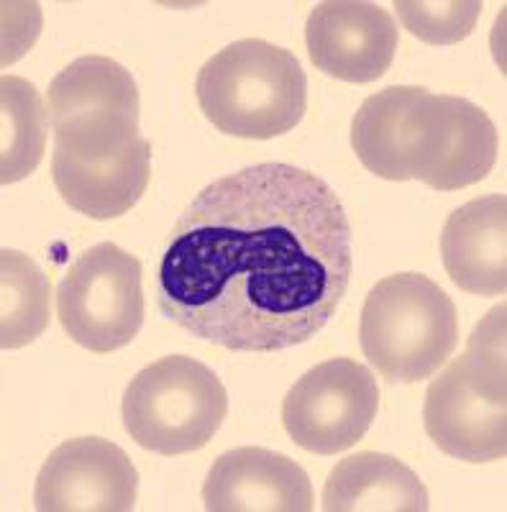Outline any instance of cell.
I'll return each instance as SVG.
<instances>
[{
  "label": "cell",
  "mask_w": 507,
  "mask_h": 512,
  "mask_svg": "<svg viewBox=\"0 0 507 512\" xmlns=\"http://www.w3.org/2000/svg\"><path fill=\"white\" fill-rule=\"evenodd\" d=\"M354 269V233L308 169L254 164L198 192L169 233L157 303L169 323L244 354L300 346L326 328Z\"/></svg>",
  "instance_id": "6da1fadb"
},
{
  "label": "cell",
  "mask_w": 507,
  "mask_h": 512,
  "mask_svg": "<svg viewBox=\"0 0 507 512\" xmlns=\"http://www.w3.org/2000/svg\"><path fill=\"white\" fill-rule=\"evenodd\" d=\"M52 128V177L72 210L111 221L139 203L152 177V146L139 116L93 108L59 118Z\"/></svg>",
  "instance_id": "7a4b0ae2"
},
{
  "label": "cell",
  "mask_w": 507,
  "mask_h": 512,
  "mask_svg": "<svg viewBox=\"0 0 507 512\" xmlns=\"http://www.w3.org/2000/svg\"><path fill=\"white\" fill-rule=\"evenodd\" d=\"M505 303L492 308L469 336L467 351L433 379L423 425L446 456L469 464L507 454Z\"/></svg>",
  "instance_id": "3957f363"
},
{
  "label": "cell",
  "mask_w": 507,
  "mask_h": 512,
  "mask_svg": "<svg viewBox=\"0 0 507 512\" xmlns=\"http://www.w3.org/2000/svg\"><path fill=\"white\" fill-rule=\"evenodd\" d=\"M195 95L221 134L267 141L303 121L308 77L287 49L264 39H239L200 67Z\"/></svg>",
  "instance_id": "277c9868"
},
{
  "label": "cell",
  "mask_w": 507,
  "mask_h": 512,
  "mask_svg": "<svg viewBox=\"0 0 507 512\" xmlns=\"http://www.w3.org/2000/svg\"><path fill=\"white\" fill-rule=\"evenodd\" d=\"M359 341L382 379L423 382L451 359L459 344L454 300L426 274L385 277L364 300Z\"/></svg>",
  "instance_id": "5b68a950"
},
{
  "label": "cell",
  "mask_w": 507,
  "mask_h": 512,
  "mask_svg": "<svg viewBox=\"0 0 507 512\" xmlns=\"http://www.w3.org/2000/svg\"><path fill=\"white\" fill-rule=\"evenodd\" d=\"M123 425L131 441L159 456L208 446L228 415L218 374L190 356H164L141 369L123 392Z\"/></svg>",
  "instance_id": "8992f818"
},
{
  "label": "cell",
  "mask_w": 507,
  "mask_h": 512,
  "mask_svg": "<svg viewBox=\"0 0 507 512\" xmlns=\"http://www.w3.org/2000/svg\"><path fill=\"white\" fill-rule=\"evenodd\" d=\"M403 182L420 180L451 192L490 175L497 162V128L467 98L420 88L400 126Z\"/></svg>",
  "instance_id": "52a82bcc"
},
{
  "label": "cell",
  "mask_w": 507,
  "mask_h": 512,
  "mask_svg": "<svg viewBox=\"0 0 507 512\" xmlns=\"http://www.w3.org/2000/svg\"><path fill=\"white\" fill-rule=\"evenodd\" d=\"M144 313L139 259L108 241L82 251L59 282V323L93 354L129 346L144 326Z\"/></svg>",
  "instance_id": "ba28073f"
},
{
  "label": "cell",
  "mask_w": 507,
  "mask_h": 512,
  "mask_svg": "<svg viewBox=\"0 0 507 512\" xmlns=\"http://www.w3.org/2000/svg\"><path fill=\"white\" fill-rule=\"evenodd\" d=\"M379 387L364 364L346 356L328 359L305 372L282 400L287 436L318 456L341 454L372 428Z\"/></svg>",
  "instance_id": "9c48e42d"
},
{
  "label": "cell",
  "mask_w": 507,
  "mask_h": 512,
  "mask_svg": "<svg viewBox=\"0 0 507 512\" xmlns=\"http://www.w3.org/2000/svg\"><path fill=\"white\" fill-rule=\"evenodd\" d=\"M139 495V472L116 443L72 438L59 443L36 474L34 507L41 512H126Z\"/></svg>",
  "instance_id": "30bf717a"
},
{
  "label": "cell",
  "mask_w": 507,
  "mask_h": 512,
  "mask_svg": "<svg viewBox=\"0 0 507 512\" xmlns=\"http://www.w3.org/2000/svg\"><path fill=\"white\" fill-rule=\"evenodd\" d=\"M397 24L379 3L326 0L310 11L305 44L310 62L328 77L367 85L395 62Z\"/></svg>",
  "instance_id": "8fae6325"
},
{
  "label": "cell",
  "mask_w": 507,
  "mask_h": 512,
  "mask_svg": "<svg viewBox=\"0 0 507 512\" xmlns=\"http://www.w3.org/2000/svg\"><path fill=\"white\" fill-rule=\"evenodd\" d=\"M208 512H310L313 487L298 461L269 448L241 446L218 456L203 484Z\"/></svg>",
  "instance_id": "7c38bea8"
},
{
  "label": "cell",
  "mask_w": 507,
  "mask_h": 512,
  "mask_svg": "<svg viewBox=\"0 0 507 512\" xmlns=\"http://www.w3.org/2000/svg\"><path fill=\"white\" fill-rule=\"evenodd\" d=\"M443 267L459 290L502 297L507 290V200L482 195L449 216L441 231Z\"/></svg>",
  "instance_id": "4fadbf2b"
},
{
  "label": "cell",
  "mask_w": 507,
  "mask_h": 512,
  "mask_svg": "<svg viewBox=\"0 0 507 512\" xmlns=\"http://www.w3.org/2000/svg\"><path fill=\"white\" fill-rule=\"evenodd\" d=\"M326 512H426V484L395 456L362 454L346 456L333 466L323 487Z\"/></svg>",
  "instance_id": "5bb4252c"
},
{
  "label": "cell",
  "mask_w": 507,
  "mask_h": 512,
  "mask_svg": "<svg viewBox=\"0 0 507 512\" xmlns=\"http://www.w3.org/2000/svg\"><path fill=\"white\" fill-rule=\"evenodd\" d=\"M93 108H116L139 116L141 100L136 80L126 67L100 54L75 59L49 85V118L59 121Z\"/></svg>",
  "instance_id": "9a60e30c"
},
{
  "label": "cell",
  "mask_w": 507,
  "mask_h": 512,
  "mask_svg": "<svg viewBox=\"0 0 507 512\" xmlns=\"http://www.w3.org/2000/svg\"><path fill=\"white\" fill-rule=\"evenodd\" d=\"M3 103V164L0 182L13 185L34 172L47 152L49 118L44 98L29 80L6 75L0 82Z\"/></svg>",
  "instance_id": "2e32d148"
},
{
  "label": "cell",
  "mask_w": 507,
  "mask_h": 512,
  "mask_svg": "<svg viewBox=\"0 0 507 512\" xmlns=\"http://www.w3.org/2000/svg\"><path fill=\"white\" fill-rule=\"evenodd\" d=\"M420 88L415 85H392L369 95L354 121H351V146L359 162L390 182H403V162H400V126L413 105Z\"/></svg>",
  "instance_id": "e0dca14e"
},
{
  "label": "cell",
  "mask_w": 507,
  "mask_h": 512,
  "mask_svg": "<svg viewBox=\"0 0 507 512\" xmlns=\"http://www.w3.org/2000/svg\"><path fill=\"white\" fill-rule=\"evenodd\" d=\"M0 346H29L49 326V280L34 259L16 249L0 254Z\"/></svg>",
  "instance_id": "ac0fdd59"
},
{
  "label": "cell",
  "mask_w": 507,
  "mask_h": 512,
  "mask_svg": "<svg viewBox=\"0 0 507 512\" xmlns=\"http://www.w3.org/2000/svg\"><path fill=\"white\" fill-rule=\"evenodd\" d=\"M397 18L415 39L449 47L474 31L482 13L479 0H395Z\"/></svg>",
  "instance_id": "d6986e66"
}]
</instances>
